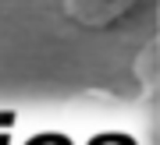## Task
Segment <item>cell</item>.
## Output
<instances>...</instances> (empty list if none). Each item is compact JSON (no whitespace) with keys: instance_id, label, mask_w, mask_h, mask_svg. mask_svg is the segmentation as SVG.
<instances>
[{"instance_id":"6da1fadb","label":"cell","mask_w":160,"mask_h":145,"mask_svg":"<svg viewBox=\"0 0 160 145\" xmlns=\"http://www.w3.org/2000/svg\"><path fill=\"white\" fill-rule=\"evenodd\" d=\"M135 4L139 0H64V11L86 28H107L121 21Z\"/></svg>"},{"instance_id":"7a4b0ae2","label":"cell","mask_w":160,"mask_h":145,"mask_svg":"<svg viewBox=\"0 0 160 145\" xmlns=\"http://www.w3.org/2000/svg\"><path fill=\"white\" fill-rule=\"evenodd\" d=\"M0 145H11V142H7V134H0Z\"/></svg>"}]
</instances>
